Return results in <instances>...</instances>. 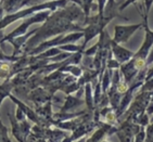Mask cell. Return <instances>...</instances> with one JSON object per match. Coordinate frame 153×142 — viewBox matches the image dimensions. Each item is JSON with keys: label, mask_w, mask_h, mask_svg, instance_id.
<instances>
[{"label": "cell", "mask_w": 153, "mask_h": 142, "mask_svg": "<svg viewBox=\"0 0 153 142\" xmlns=\"http://www.w3.org/2000/svg\"><path fill=\"white\" fill-rule=\"evenodd\" d=\"M82 36V33H78V34H72V35L68 36V37H66V38H64V39H61V37H60V38L54 39V40H52V41H48V42H45V44H41L35 51H32L30 53H32V54L37 53V52L41 51V49H45V48L50 47V46H54V44H65V42H68V41H74V40H77L78 38H80Z\"/></svg>", "instance_id": "5"}, {"label": "cell", "mask_w": 153, "mask_h": 142, "mask_svg": "<svg viewBox=\"0 0 153 142\" xmlns=\"http://www.w3.org/2000/svg\"><path fill=\"white\" fill-rule=\"evenodd\" d=\"M82 2H84V10H85L86 18H88L89 10H90V7H91L92 0H82Z\"/></svg>", "instance_id": "9"}, {"label": "cell", "mask_w": 153, "mask_h": 142, "mask_svg": "<svg viewBox=\"0 0 153 142\" xmlns=\"http://www.w3.org/2000/svg\"><path fill=\"white\" fill-rule=\"evenodd\" d=\"M110 44L112 46L113 53H114L115 59H116V61H117L118 63L126 62V61H128V60L131 59L134 56V53L131 51H128V50H126V49H124V48L120 47V46H118L116 42L113 41V40H111Z\"/></svg>", "instance_id": "4"}, {"label": "cell", "mask_w": 153, "mask_h": 142, "mask_svg": "<svg viewBox=\"0 0 153 142\" xmlns=\"http://www.w3.org/2000/svg\"><path fill=\"white\" fill-rule=\"evenodd\" d=\"M136 1H137V0H126V1L124 2V4H122V6L120 7V10L122 11V10H124L125 8H126V7H128L129 4H131V3L136 2Z\"/></svg>", "instance_id": "11"}, {"label": "cell", "mask_w": 153, "mask_h": 142, "mask_svg": "<svg viewBox=\"0 0 153 142\" xmlns=\"http://www.w3.org/2000/svg\"><path fill=\"white\" fill-rule=\"evenodd\" d=\"M13 85L14 84H12V81H10V80H7L6 83L0 85V104H1L3 99L10 95V91H11Z\"/></svg>", "instance_id": "6"}, {"label": "cell", "mask_w": 153, "mask_h": 142, "mask_svg": "<svg viewBox=\"0 0 153 142\" xmlns=\"http://www.w3.org/2000/svg\"><path fill=\"white\" fill-rule=\"evenodd\" d=\"M2 12H3V7L2 4H0V20H2Z\"/></svg>", "instance_id": "12"}, {"label": "cell", "mask_w": 153, "mask_h": 142, "mask_svg": "<svg viewBox=\"0 0 153 142\" xmlns=\"http://www.w3.org/2000/svg\"><path fill=\"white\" fill-rule=\"evenodd\" d=\"M68 1V0H54V1H50V2L42 3V4H38V6H35V7H30L28 9L22 10V11L16 12V13H11V14L6 15L4 18H2V20H0V30H2V28H4L6 26H8V25H10L12 22L32 14L35 11H39V10H44V9L54 10L56 7H65Z\"/></svg>", "instance_id": "1"}, {"label": "cell", "mask_w": 153, "mask_h": 142, "mask_svg": "<svg viewBox=\"0 0 153 142\" xmlns=\"http://www.w3.org/2000/svg\"><path fill=\"white\" fill-rule=\"evenodd\" d=\"M152 89H153V78H151V79L148 80L147 84L144 85L142 91H146V90H152Z\"/></svg>", "instance_id": "10"}, {"label": "cell", "mask_w": 153, "mask_h": 142, "mask_svg": "<svg viewBox=\"0 0 153 142\" xmlns=\"http://www.w3.org/2000/svg\"><path fill=\"white\" fill-rule=\"evenodd\" d=\"M141 27V24H135V25H128V26H121V25H116L114 27L115 30V36L113 41L116 44H121V42H126L129 37L135 33L136 30Z\"/></svg>", "instance_id": "3"}, {"label": "cell", "mask_w": 153, "mask_h": 142, "mask_svg": "<svg viewBox=\"0 0 153 142\" xmlns=\"http://www.w3.org/2000/svg\"><path fill=\"white\" fill-rule=\"evenodd\" d=\"M98 2H99V4H98V7H99V14H98V16H99L100 20H102V18H104L103 10H104V7H105L106 0H98Z\"/></svg>", "instance_id": "7"}, {"label": "cell", "mask_w": 153, "mask_h": 142, "mask_svg": "<svg viewBox=\"0 0 153 142\" xmlns=\"http://www.w3.org/2000/svg\"><path fill=\"white\" fill-rule=\"evenodd\" d=\"M49 13H50L49 11L41 12V13H37V14H36L35 16H33V18H30V20H27V21L24 22V23L22 24V25H21L20 27H19L18 30H15L14 32H12V33L9 34V35L7 36V37H4V38H3L2 40H1V42L6 41V40H9V41H11V40L13 38H14L15 36H20V35H22V34H24L25 32H26L27 27L30 26V24L44 21L45 18H46L48 16V15H49Z\"/></svg>", "instance_id": "2"}, {"label": "cell", "mask_w": 153, "mask_h": 142, "mask_svg": "<svg viewBox=\"0 0 153 142\" xmlns=\"http://www.w3.org/2000/svg\"><path fill=\"white\" fill-rule=\"evenodd\" d=\"M114 0H109L108 1V3H106V7H105V14L109 15V16H112L111 15V12L113 11V9H114Z\"/></svg>", "instance_id": "8"}]
</instances>
